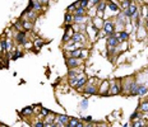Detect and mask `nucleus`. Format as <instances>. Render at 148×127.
<instances>
[{"label": "nucleus", "mask_w": 148, "mask_h": 127, "mask_svg": "<svg viewBox=\"0 0 148 127\" xmlns=\"http://www.w3.org/2000/svg\"><path fill=\"white\" fill-rule=\"evenodd\" d=\"M100 80H98L97 78H91L88 79L87 84H86V86L83 89H84V94L86 95H95L98 93V86H100Z\"/></svg>", "instance_id": "1"}, {"label": "nucleus", "mask_w": 148, "mask_h": 127, "mask_svg": "<svg viewBox=\"0 0 148 127\" xmlns=\"http://www.w3.org/2000/svg\"><path fill=\"white\" fill-rule=\"evenodd\" d=\"M116 32V27H115V22L111 20V19H106L103 20V24H102V33L103 36H106L107 38L109 37H112Z\"/></svg>", "instance_id": "2"}, {"label": "nucleus", "mask_w": 148, "mask_h": 127, "mask_svg": "<svg viewBox=\"0 0 148 127\" xmlns=\"http://www.w3.org/2000/svg\"><path fill=\"white\" fill-rule=\"evenodd\" d=\"M134 81H135L134 76H128L124 80H121V94L130 95V90H132V86H133Z\"/></svg>", "instance_id": "3"}, {"label": "nucleus", "mask_w": 148, "mask_h": 127, "mask_svg": "<svg viewBox=\"0 0 148 127\" xmlns=\"http://www.w3.org/2000/svg\"><path fill=\"white\" fill-rule=\"evenodd\" d=\"M110 83V89H109V97L111 95H119L121 94V80H111Z\"/></svg>", "instance_id": "4"}, {"label": "nucleus", "mask_w": 148, "mask_h": 127, "mask_svg": "<svg viewBox=\"0 0 148 127\" xmlns=\"http://www.w3.org/2000/svg\"><path fill=\"white\" fill-rule=\"evenodd\" d=\"M109 89H110V83L107 80L100 83V86H98V93L97 94L100 97H109Z\"/></svg>", "instance_id": "5"}, {"label": "nucleus", "mask_w": 148, "mask_h": 127, "mask_svg": "<svg viewBox=\"0 0 148 127\" xmlns=\"http://www.w3.org/2000/svg\"><path fill=\"white\" fill-rule=\"evenodd\" d=\"M70 41L77 43V45H83V43L87 41V36H86L84 33H81V32H74L72 35Z\"/></svg>", "instance_id": "6"}, {"label": "nucleus", "mask_w": 148, "mask_h": 127, "mask_svg": "<svg viewBox=\"0 0 148 127\" xmlns=\"http://www.w3.org/2000/svg\"><path fill=\"white\" fill-rule=\"evenodd\" d=\"M65 64H66L68 69H78V67L83 64V60H81V58L68 57L66 60H65Z\"/></svg>", "instance_id": "7"}, {"label": "nucleus", "mask_w": 148, "mask_h": 127, "mask_svg": "<svg viewBox=\"0 0 148 127\" xmlns=\"http://www.w3.org/2000/svg\"><path fill=\"white\" fill-rule=\"evenodd\" d=\"M15 42H17L18 45H21V46H24L27 42H28L26 31H18L17 35H15Z\"/></svg>", "instance_id": "8"}, {"label": "nucleus", "mask_w": 148, "mask_h": 127, "mask_svg": "<svg viewBox=\"0 0 148 127\" xmlns=\"http://www.w3.org/2000/svg\"><path fill=\"white\" fill-rule=\"evenodd\" d=\"M114 36L116 37L119 43H125L129 41V32H126V31H116Z\"/></svg>", "instance_id": "9"}, {"label": "nucleus", "mask_w": 148, "mask_h": 127, "mask_svg": "<svg viewBox=\"0 0 148 127\" xmlns=\"http://www.w3.org/2000/svg\"><path fill=\"white\" fill-rule=\"evenodd\" d=\"M119 26H120V28H125V26H126V18L123 14V12H120L116 15V19H115V27H119Z\"/></svg>", "instance_id": "10"}, {"label": "nucleus", "mask_w": 148, "mask_h": 127, "mask_svg": "<svg viewBox=\"0 0 148 127\" xmlns=\"http://www.w3.org/2000/svg\"><path fill=\"white\" fill-rule=\"evenodd\" d=\"M87 81H88V76L86 75L84 73L81 74V75H79V80H78V84H77L75 89H77V90H79V92H82L81 89L84 88L86 84H87Z\"/></svg>", "instance_id": "11"}, {"label": "nucleus", "mask_w": 148, "mask_h": 127, "mask_svg": "<svg viewBox=\"0 0 148 127\" xmlns=\"http://www.w3.org/2000/svg\"><path fill=\"white\" fill-rule=\"evenodd\" d=\"M69 120H70V117L66 116V114H56V122L60 123V125L64 126V127L69 125ZM56 122H55V123H56Z\"/></svg>", "instance_id": "12"}, {"label": "nucleus", "mask_w": 148, "mask_h": 127, "mask_svg": "<svg viewBox=\"0 0 148 127\" xmlns=\"http://www.w3.org/2000/svg\"><path fill=\"white\" fill-rule=\"evenodd\" d=\"M137 111H139V112L142 113H148V95H146V98L143 99V101H140V103H139V106H138V109Z\"/></svg>", "instance_id": "13"}, {"label": "nucleus", "mask_w": 148, "mask_h": 127, "mask_svg": "<svg viewBox=\"0 0 148 127\" xmlns=\"http://www.w3.org/2000/svg\"><path fill=\"white\" fill-rule=\"evenodd\" d=\"M47 3H42V1H29V5L32 7V9L36 12H41L44 10V5H46Z\"/></svg>", "instance_id": "14"}, {"label": "nucleus", "mask_w": 148, "mask_h": 127, "mask_svg": "<svg viewBox=\"0 0 148 127\" xmlns=\"http://www.w3.org/2000/svg\"><path fill=\"white\" fill-rule=\"evenodd\" d=\"M106 45H107V48H116L119 46V41L116 39L115 36H112L106 39Z\"/></svg>", "instance_id": "15"}, {"label": "nucleus", "mask_w": 148, "mask_h": 127, "mask_svg": "<svg viewBox=\"0 0 148 127\" xmlns=\"http://www.w3.org/2000/svg\"><path fill=\"white\" fill-rule=\"evenodd\" d=\"M19 113H21V116H23V117H31V116H33V114H35V111H33V106L24 107Z\"/></svg>", "instance_id": "16"}, {"label": "nucleus", "mask_w": 148, "mask_h": 127, "mask_svg": "<svg viewBox=\"0 0 148 127\" xmlns=\"http://www.w3.org/2000/svg\"><path fill=\"white\" fill-rule=\"evenodd\" d=\"M88 106H89V101L87 98H83V99H81V102H79V104H78V111H79V112L87 111Z\"/></svg>", "instance_id": "17"}, {"label": "nucleus", "mask_w": 148, "mask_h": 127, "mask_svg": "<svg viewBox=\"0 0 148 127\" xmlns=\"http://www.w3.org/2000/svg\"><path fill=\"white\" fill-rule=\"evenodd\" d=\"M146 125H147V120H144L143 117L135 121H132V127H144Z\"/></svg>", "instance_id": "18"}, {"label": "nucleus", "mask_w": 148, "mask_h": 127, "mask_svg": "<svg viewBox=\"0 0 148 127\" xmlns=\"http://www.w3.org/2000/svg\"><path fill=\"white\" fill-rule=\"evenodd\" d=\"M55 122H56V114L55 113H50L47 117L45 118V123H47V125H55Z\"/></svg>", "instance_id": "19"}, {"label": "nucleus", "mask_w": 148, "mask_h": 127, "mask_svg": "<svg viewBox=\"0 0 148 127\" xmlns=\"http://www.w3.org/2000/svg\"><path fill=\"white\" fill-rule=\"evenodd\" d=\"M73 15H81V17H84V15H87V10H86L84 8H77L75 10H74V14Z\"/></svg>", "instance_id": "20"}, {"label": "nucleus", "mask_w": 148, "mask_h": 127, "mask_svg": "<svg viewBox=\"0 0 148 127\" xmlns=\"http://www.w3.org/2000/svg\"><path fill=\"white\" fill-rule=\"evenodd\" d=\"M51 113V111L49 109V108H45V107H41V112H40V118H46V117L49 116V114Z\"/></svg>", "instance_id": "21"}, {"label": "nucleus", "mask_w": 148, "mask_h": 127, "mask_svg": "<svg viewBox=\"0 0 148 127\" xmlns=\"http://www.w3.org/2000/svg\"><path fill=\"white\" fill-rule=\"evenodd\" d=\"M142 117H143V113L139 112V111H134V112L130 114V121H135L138 118H142Z\"/></svg>", "instance_id": "22"}, {"label": "nucleus", "mask_w": 148, "mask_h": 127, "mask_svg": "<svg viewBox=\"0 0 148 127\" xmlns=\"http://www.w3.org/2000/svg\"><path fill=\"white\" fill-rule=\"evenodd\" d=\"M0 50H1L3 52L8 51V39H5V38L0 39Z\"/></svg>", "instance_id": "23"}, {"label": "nucleus", "mask_w": 148, "mask_h": 127, "mask_svg": "<svg viewBox=\"0 0 148 127\" xmlns=\"http://www.w3.org/2000/svg\"><path fill=\"white\" fill-rule=\"evenodd\" d=\"M81 122V120L79 118H75V117H70V120H69V127H77L78 126V123Z\"/></svg>", "instance_id": "24"}, {"label": "nucleus", "mask_w": 148, "mask_h": 127, "mask_svg": "<svg viewBox=\"0 0 148 127\" xmlns=\"http://www.w3.org/2000/svg\"><path fill=\"white\" fill-rule=\"evenodd\" d=\"M64 22H65V24H70L73 22V14L72 13H65V17H64Z\"/></svg>", "instance_id": "25"}, {"label": "nucleus", "mask_w": 148, "mask_h": 127, "mask_svg": "<svg viewBox=\"0 0 148 127\" xmlns=\"http://www.w3.org/2000/svg\"><path fill=\"white\" fill-rule=\"evenodd\" d=\"M133 1H128V0H126V1H119V5H121V10H125V9H128L129 7H130V4Z\"/></svg>", "instance_id": "26"}, {"label": "nucleus", "mask_w": 148, "mask_h": 127, "mask_svg": "<svg viewBox=\"0 0 148 127\" xmlns=\"http://www.w3.org/2000/svg\"><path fill=\"white\" fill-rule=\"evenodd\" d=\"M19 57H23V52L21 50H15L14 51V55L12 56V60H18Z\"/></svg>", "instance_id": "27"}, {"label": "nucleus", "mask_w": 148, "mask_h": 127, "mask_svg": "<svg viewBox=\"0 0 148 127\" xmlns=\"http://www.w3.org/2000/svg\"><path fill=\"white\" fill-rule=\"evenodd\" d=\"M33 127H45V121H42V120H36V122L33 123Z\"/></svg>", "instance_id": "28"}, {"label": "nucleus", "mask_w": 148, "mask_h": 127, "mask_svg": "<svg viewBox=\"0 0 148 127\" xmlns=\"http://www.w3.org/2000/svg\"><path fill=\"white\" fill-rule=\"evenodd\" d=\"M81 8H84L86 10H87V8H88V0H82V1H81Z\"/></svg>", "instance_id": "29"}, {"label": "nucleus", "mask_w": 148, "mask_h": 127, "mask_svg": "<svg viewBox=\"0 0 148 127\" xmlns=\"http://www.w3.org/2000/svg\"><path fill=\"white\" fill-rule=\"evenodd\" d=\"M44 43H45V42H44V41H41V39H36V41H35V45L37 46V50L41 47V46L44 45Z\"/></svg>", "instance_id": "30"}, {"label": "nucleus", "mask_w": 148, "mask_h": 127, "mask_svg": "<svg viewBox=\"0 0 148 127\" xmlns=\"http://www.w3.org/2000/svg\"><path fill=\"white\" fill-rule=\"evenodd\" d=\"M66 10H68V13H72L73 10H75V5H74V3H73V4H70L69 7H68Z\"/></svg>", "instance_id": "31"}, {"label": "nucleus", "mask_w": 148, "mask_h": 127, "mask_svg": "<svg viewBox=\"0 0 148 127\" xmlns=\"http://www.w3.org/2000/svg\"><path fill=\"white\" fill-rule=\"evenodd\" d=\"M84 127H96V125H95L93 122H91V123H84Z\"/></svg>", "instance_id": "32"}, {"label": "nucleus", "mask_w": 148, "mask_h": 127, "mask_svg": "<svg viewBox=\"0 0 148 127\" xmlns=\"http://www.w3.org/2000/svg\"><path fill=\"white\" fill-rule=\"evenodd\" d=\"M144 24H146V28L148 29V18H146V19H144Z\"/></svg>", "instance_id": "33"}, {"label": "nucleus", "mask_w": 148, "mask_h": 127, "mask_svg": "<svg viewBox=\"0 0 148 127\" xmlns=\"http://www.w3.org/2000/svg\"><path fill=\"white\" fill-rule=\"evenodd\" d=\"M77 127H84V123H83V122H79V123H78V126H77Z\"/></svg>", "instance_id": "34"}, {"label": "nucleus", "mask_w": 148, "mask_h": 127, "mask_svg": "<svg viewBox=\"0 0 148 127\" xmlns=\"http://www.w3.org/2000/svg\"><path fill=\"white\" fill-rule=\"evenodd\" d=\"M123 127H129V123H124V125H123Z\"/></svg>", "instance_id": "35"}, {"label": "nucleus", "mask_w": 148, "mask_h": 127, "mask_svg": "<svg viewBox=\"0 0 148 127\" xmlns=\"http://www.w3.org/2000/svg\"><path fill=\"white\" fill-rule=\"evenodd\" d=\"M0 127H9V126H7V125H3V123H0Z\"/></svg>", "instance_id": "36"}, {"label": "nucleus", "mask_w": 148, "mask_h": 127, "mask_svg": "<svg viewBox=\"0 0 148 127\" xmlns=\"http://www.w3.org/2000/svg\"><path fill=\"white\" fill-rule=\"evenodd\" d=\"M51 127H58V126H56V125H52V126H51Z\"/></svg>", "instance_id": "37"}, {"label": "nucleus", "mask_w": 148, "mask_h": 127, "mask_svg": "<svg viewBox=\"0 0 148 127\" xmlns=\"http://www.w3.org/2000/svg\"><path fill=\"white\" fill-rule=\"evenodd\" d=\"M96 127H102V126H100V125H96Z\"/></svg>", "instance_id": "38"}, {"label": "nucleus", "mask_w": 148, "mask_h": 127, "mask_svg": "<svg viewBox=\"0 0 148 127\" xmlns=\"http://www.w3.org/2000/svg\"><path fill=\"white\" fill-rule=\"evenodd\" d=\"M144 127H148V123H147V125H146V126H144Z\"/></svg>", "instance_id": "39"}, {"label": "nucleus", "mask_w": 148, "mask_h": 127, "mask_svg": "<svg viewBox=\"0 0 148 127\" xmlns=\"http://www.w3.org/2000/svg\"><path fill=\"white\" fill-rule=\"evenodd\" d=\"M65 127H69V126H65Z\"/></svg>", "instance_id": "40"}, {"label": "nucleus", "mask_w": 148, "mask_h": 127, "mask_svg": "<svg viewBox=\"0 0 148 127\" xmlns=\"http://www.w3.org/2000/svg\"><path fill=\"white\" fill-rule=\"evenodd\" d=\"M106 127H107V126H106Z\"/></svg>", "instance_id": "41"}]
</instances>
